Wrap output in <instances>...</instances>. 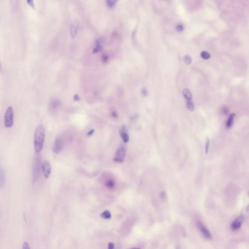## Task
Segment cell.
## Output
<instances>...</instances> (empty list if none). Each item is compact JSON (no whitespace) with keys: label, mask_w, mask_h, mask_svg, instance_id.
<instances>
[{"label":"cell","mask_w":249,"mask_h":249,"mask_svg":"<svg viewBox=\"0 0 249 249\" xmlns=\"http://www.w3.org/2000/svg\"><path fill=\"white\" fill-rule=\"evenodd\" d=\"M78 30V25L76 22H73L72 23L70 26V33L71 37L72 38H74L77 36V33Z\"/></svg>","instance_id":"12"},{"label":"cell","mask_w":249,"mask_h":249,"mask_svg":"<svg viewBox=\"0 0 249 249\" xmlns=\"http://www.w3.org/2000/svg\"><path fill=\"white\" fill-rule=\"evenodd\" d=\"M161 197H162L163 199L165 198H166V194H165V192H163L161 193Z\"/></svg>","instance_id":"33"},{"label":"cell","mask_w":249,"mask_h":249,"mask_svg":"<svg viewBox=\"0 0 249 249\" xmlns=\"http://www.w3.org/2000/svg\"><path fill=\"white\" fill-rule=\"evenodd\" d=\"M103 40L101 38H98L95 41V45L93 47V53H97L100 52L103 48Z\"/></svg>","instance_id":"8"},{"label":"cell","mask_w":249,"mask_h":249,"mask_svg":"<svg viewBox=\"0 0 249 249\" xmlns=\"http://www.w3.org/2000/svg\"><path fill=\"white\" fill-rule=\"evenodd\" d=\"M0 67H1V63H0Z\"/></svg>","instance_id":"34"},{"label":"cell","mask_w":249,"mask_h":249,"mask_svg":"<svg viewBox=\"0 0 249 249\" xmlns=\"http://www.w3.org/2000/svg\"><path fill=\"white\" fill-rule=\"evenodd\" d=\"M100 217L105 220L110 219L111 217V213H110L109 210H105V211L102 213L101 214Z\"/></svg>","instance_id":"16"},{"label":"cell","mask_w":249,"mask_h":249,"mask_svg":"<svg viewBox=\"0 0 249 249\" xmlns=\"http://www.w3.org/2000/svg\"><path fill=\"white\" fill-rule=\"evenodd\" d=\"M60 105V101L58 100H53L50 102L49 108L51 111H54L59 107Z\"/></svg>","instance_id":"13"},{"label":"cell","mask_w":249,"mask_h":249,"mask_svg":"<svg viewBox=\"0 0 249 249\" xmlns=\"http://www.w3.org/2000/svg\"><path fill=\"white\" fill-rule=\"evenodd\" d=\"M108 248L109 249H113L115 248V244L112 242H110L108 245Z\"/></svg>","instance_id":"27"},{"label":"cell","mask_w":249,"mask_h":249,"mask_svg":"<svg viewBox=\"0 0 249 249\" xmlns=\"http://www.w3.org/2000/svg\"><path fill=\"white\" fill-rule=\"evenodd\" d=\"M176 29L177 32H182L184 30V27H183V25L182 24H178L177 25L176 27Z\"/></svg>","instance_id":"24"},{"label":"cell","mask_w":249,"mask_h":249,"mask_svg":"<svg viewBox=\"0 0 249 249\" xmlns=\"http://www.w3.org/2000/svg\"><path fill=\"white\" fill-rule=\"evenodd\" d=\"M197 226L200 230V232L204 237L207 239H210L212 238V235L209 231L208 229L206 228L205 226L200 221H198L197 223Z\"/></svg>","instance_id":"7"},{"label":"cell","mask_w":249,"mask_h":249,"mask_svg":"<svg viewBox=\"0 0 249 249\" xmlns=\"http://www.w3.org/2000/svg\"><path fill=\"white\" fill-rule=\"evenodd\" d=\"M142 95L144 96H146L148 95V91L146 89L143 88L142 91Z\"/></svg>","instance_id":"28"},{"label":"cell","mask_w":249,"mask_h":249,"mask_svg":"<svg viewBox=\"0 0 249 249\" xmlns=\"http://www.w3.org/2000/svg\"><path fill=\"white\" fill-rule=\"evenodd\" d=\"M126 154V148L125 145H121L116 151L113 157V160L118 163L124 162Z\"/></svg>","instance_id":"4"},{"label":"cell","mask_w":249,"mask_h":249,"mask_svg":"<svg viewBox=\"0 0 249 249\" xmlns=\"http://www.w3.org/2000/svg\"><path fill=\"white\" fill-rule=\"evenodd\" d=\"M74 100L75 101H78L80 100V97H79V96L78 95H74Z\"/></svg>","instance_id":"30"},{"label":"cell","mask_w":249,"mask_h":249,"mask_svg":"<svg viewBox=\"0 0 249 249\" xmlns=\"http://www.w3.org/2000/svg\"><path fill=\"white\" fill-rule=\"evenodd\" d=\"M201 56L202 58H203V59H205V60L209 59L210 57H211L210 54L208 52L205 51L201 52Z\"/></svg>","instance_id":"20"},{"label":"cell","mask_w":249,"mask_h":249,"mask_svg":"<svg viewBox=\"0 0 249 249\" xmlns=\"http://www.w3.org/2000/svg\"><path fill=\"white\" fill-rule=\"evenodd\" d=\"M45 137V130L43 126L42 125H39L36 129L34 139V146L36 153H40L43 149Z\"/></svg>","instance_id":"1"},{"label":"cell","mask_w":249,"mask_h":249,"mask_svg":"<svg viewBox=\"0 0 249 249\" xmlns=\"http://www.w3.org/2000/svg\"><path fill=\"white\" fill-rule=\"evenodd\" d=\"M26 2H27V4H28L31 8L35 9V6L34 2V1H33V0H26Z\"/></svg>","instance_id":"25"},{"label":"cell","mask_w":249,"mask_h":249,"mask_svg":"<svg viewBox=\"0 0 249 249\" xmlns=\"http://www.w3.org/2000/svg\"><path fill=\"white\" fill-rule=\"evenodd\" d=\"M111 115L113 118H117L118 117V115L117 113L115 111H112L111 113Z\"/></svg>","instance_id":"29"},{"label":"cell","mask_w":249,"mask_h":249,"mask_svg":"<svg viewBox=\"0 0 249 249\" xmlns=\"http://www.w3.org/2000/svg\"><path fill=\"white\" fill-rule=\"evenodd\" d=\"M94 132H95V130H90V131L88 132L87 134V135L88 136H89H89H92V135L93 134Z\"/></svg>","instance_id":"31"},{"label":"cell","mask_w":249,"mask_h":249,"mask_svg":"<svg viewBox=\"0 0 249 249\" xmlns=\"http://www.w3.org/2000/svg\"><path fill=\"white\" fill-rule=\"evenodd\" d=\"M183 96L185 99L187 100H190L192 99V95L190 90L188 89L185 88L183 91Z\"/></svg>","instance_id":"14"},{"label":"cell","mask_w":249,"mask_h":249,"mask_svg":"<svg viewBox=\"0 0 249 249\" xmlns=\"http://www.w3.org/2000/svg\"><path fill=\"white\" fill-rule=\"evenodd\" d=\"M41 156L40 153H36L33 157L32 162V182L35 183L39 178L41 172Z\"/></svg>","instance_id":"2"},{"label":"cell","mask_w":249,"mask_h":249,"mask_svg":"<svg viewBox=\"0 0 249 249\" xmlns=\"http://www.w3.org/2000/svg\"><path fill=\"white\" fill-rule=\"evenodd\" d=\"M210 140H209L208 137L206 138V146H205V149H206V153L207 154L208 153V150H209V145H210Z\"/></svg>","instance_id":"23"},{"label":"cell","mask_w":249,"mask_h":249,"mask_svg":"<svg viewBox=\"0 0 249 249\" xmlns=\"http://www.w3.org/2000/svg\"><path fill=\"white\" fill-rule=\"evenodd\" d=\"M6 182V174L2 167H0V190H2L5 187Z\"/></svg>","instance_id":"11"},{"label":"cell","mask_w":249,"mask_h":249,"mask_svg":"<svg viewBox=\"0 0 249 249\" xmlns=\"http://www.w3.org/2000/svg\"><path fill=\"white\" fill-rule=\"evenodd\" d=\"M109 60V56L107 54H104L102 55V62L104 64H106L108 62Z\"/></svg>","instance_id":"22"},{"label":"cell","mask_w":249,"mask_h":249,"mask_svg":"<svg viewBox=\"0 0 249 249\" xmlns=\"http://www.w3.org/2000/svg\"><path fill=\"white\" fill-rule=\"evenodd\" d=\"M105 185L108 188L112 189V188L115 187V181H113V180L110 179L106 182Z\"/></svg>","instance_id":"17"},{"label":"cell","mask_w":249,"mask_h":249,"mask_svg":"<svg viewBox=\"0 0 249 249\" xmlns=\"http://www.w3.org/2000/svg\"><path fill=\"white\" fill-rule=\"evenodd\" d=\"M187 109L190 111H194L195 110V106H194V105L193 103V102L191 100H187Z\"/></svg>","instance_id":"18"},{"label":"cell","mask_w":249,"mask_h":249,"mask_svg":"<svg viewBox=\"0 0 249 249\" xmlns=\"http://www.w3.org/2000/svg\"><path fill=\"white\" fill-rule=\"evenodd\" d=\"M243 217L242 216H240V217L236 218L233 223H232L231 228L233 231H236L240 228L243 221Z\"/></svg>","instance_id":"9"},{"label":"cell","mask_w":249,"mask_h":249,"mask_svg":"<svg viewBox=\"0 0 249 249\" xmlns=\"http://www.w3.org/2000/svg\"><path fill=\"white\" fill-rule=\"evenodd\" d=\"M22 248H23V249H30L29 245L28 243L27 242H25L23 243V247H22Z\"/></svg>","instance_id":"26"},{"label":"cell","mask_w":249,"mask_h":249,"mask_svg":"<svg viewBox=\"0 0 249 249\" xmlns=\"http://www.w3.org/2000/svg\"><path fill=\"white\" fill-rule=\"evenodd\" d=\"M236 116L235 113H232L229 116V118L227 122L226 126L228 128H230L234 123V118Z\"/></svg>","instance_id":"15"},{"label":"cell","mask_w":249,"mask_h":249,"mask_svg":"<svg viewBox=\"0 0 249 249\" xmlns=\"http://www.w3.org/2000/svg\"><path fill=\"white\" fill-rule=\"evenodd\" d=\"M64 148V143L60 138L56 139L53 146V151L55 153H59Z\"/></svg>","instance_id":"5"},{"label":"cell","mask_w":249,"mask_h":249,"mask_svg":"<svg viewBox=\"0 0 249 249\" xmlns=\"http://www.w3.org/2000/svg\"><path fill=\"white\" fill-rule=\"evenodd\" d=\"M222 112L224 113V114H227L228 112V110L227 108L225 107L222 109Z\"/></svg>","instance_id":"32"},{"label":"cell","mask_w":249,"mask_h":249,"mask_svg":"<svg viewBox=\"0 0 249 249\" xmlns=\"http://www.w3.org/2000/svg\"><path fill=\"white\" fill-rule=\"evenodd\" d=\"M41 169L45 178H48L51 172V164L48 161H44L42 163Z\"/></svg>","instance_id":"6"},{"label":"cell","mask_w":249,"mask_h":249,"mask_svg":"<svg viewBox=\"0 0 249 249\" xmlns=\"http://www.w3.org/2000/svg\"><path fill=\"white\" fill-rule=\"evenodd\" d=\"M183 59L185 64H187V65H190V64H191L192 59L191 57H190L189 55H185L183 57Z\"/></svg>","instance_id":"19"},{"label":"cell","mask_w":249,"mask_h":249,"mask_svg":"<svg viewBox=\"0 0 249 249\" xmlns=\"http://www.w3.org/2000/svg\"><path fill=\"white\" fill-rule=\"evenodd\" d=\"M4 124L6 128H11L14 124V111L12 107H8L4 117Z\"/></svg>","instance_id":"3"},{"label":"cell","mask_w":249,"mask_h":249,"mask_svg":"<svg viewBox=\"0 0 249 249\" xmlns=\"http://www.w3.org/2000/svg\"><path fill=\"white\" fill-rule=\"evenodd\" d=\"M120 134L121 137L123 140V142L125 143H127L130 140V137L129 135L126 132V129L125 126H122L121 129L120 130Z\"/></svg>","instance_id":"10"},{"label":"cell","mask_w":249,"mask_h":249,"mask_svg":"<svg viewBox=\"0 0 249 249\" xmlns=\"http://www.w3.org/2000/svg\"><path fill=\"white\" fill-rule=\"evenodd\" d=\"M117 0H107V5L110 8H113L115 6Z\"/></svg>","instance_id":"21"}]
</instances>
